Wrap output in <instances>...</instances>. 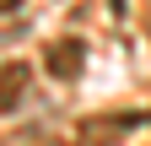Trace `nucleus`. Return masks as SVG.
Masks as SVG:
<instances>
[{"label":"nucleus","mask_w":151,"mask_h":146,"mask_svg":"<svg viewBox=\"0 0 151 146\" xmlns=\"http://www.w3.org/2000/svg\"><path fill=\"white\" fill-rule=\"evenodd\" d=\"M81 60H86V43H81V38H60V43H49V70H54L60 81L81 76Z\"/></svg>","instance_id":"2"},{"label":"nucleus","mask_w":151,"mask_h":146,"mask_svg":"<svg viewBox=\"0 0 151 146\" xmlns=\"http://www.w3.org/2000/svg\"><path fill=\"white\" fill-rule=\"evenodd\" d=\"M27 76H32V65H22V60L0 65V114H11V108L27 98Z\"/></svg>","instance_id":"1"},{"label":"nucleus","mask_w":151,"mask_h":146,"mask_svg":"<svg viewBox=\"0 0 151 146\" xmlns=\"http://www.w3.org/2000/svg\"><path fill=\"white\" fill-rule=\"evenodd\" d=\"M16 6H22V0H0V16H11V11H16Z\"/></svg>","instance_id":"3"}]
</instances>
